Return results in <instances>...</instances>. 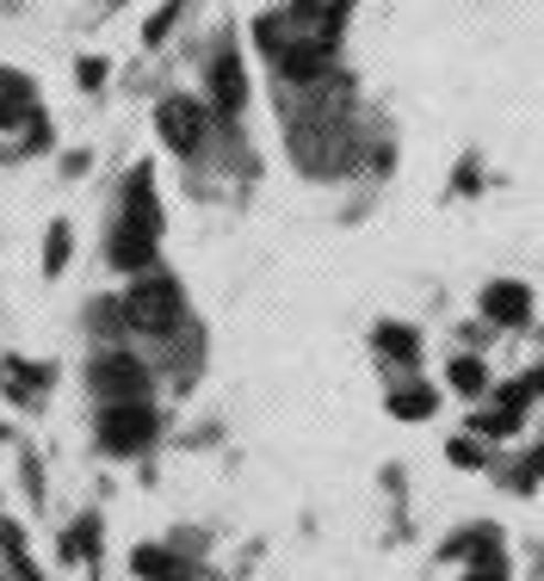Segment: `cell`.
<instances>
[{"mask_svg": "<svg viewBox=\"0 0 544 581\" xmlns=\"http://www.w3.org/2000/svg\"><path fill=\"white\" fill-rule=\"evenodd\" d=\"M482 384H489V372H482L477 359H451V390H465V396H477Z\"/></svg>", "mask_w": 544, "mask_h": 581, "instance_id": "7c38bea8", "label": "cell"}, {"mask_svg": "<svg viewBox=\"0 0 544 581\" xmlns=\"http://www.w3.org/2000/svg\"><path fill=\"white\" fill-rule=\"evenodd\" d=\"M63 267H68V223H50V241H44V272L56 279Z\"/></svg>", "mask_w": 544, "mask_h": 581, "instance_id": "8fae6325", "label": "cell"}, {"mask_svg": "<svg viewBox=\"0 0 544 581\" xmlns=\"http://www.w3.org/2000/svg\"><path fill=\"white\" fill-rule=\"evenodd\" d=\"M180 310H186V298H180V284H173L168 272L137 279L130 284V298L118 303V315H125L130 329H142V334H173L180 329Z\"/></svg>", "mask_w": 544, "mask_h": 581, "instance_id": "6da1fadb", "label": "cell"}, {"mask_svg": "<svg viewBox=\"0 0 544 581\" xmlns=\"http://www.w3.org/2000/svg\"><path fill=\"white\" fill-rule=\"evenodd\" d=\"M168 581H180V575H168Z\"/></svg>", "mask_w": 544, "mask_h": 581, "instance_id": "ffe728a7", "label": "cell"}, {"mask_svg": "<svg viewBox=\"0 0 544 581\" xmlns=\"http://www.w3.org/2000/svg\"><path fill=\"white\" fill-rule=\"evenodd\" d=\"M482 310H489V322H501V329H520V322H532V291L513 284V279H495L482 291Z\"/></svg>", "mask_w": 544, "mask_h": 581, "instance_id": "52a82bcc", "label": "cell"}, {"mask_svg": "<svg viewBox=\"0 0 544 581\" xmlns=\"http://www.w3.org/2000/svg\"><path fill=\"white\" fill-rule=\"evenodd\" d=\"M25 118H32V106H25V99H7V94H0V130L25 125Z\"/></svg>", "mask_w": 544, "mask_h": 581, "instance_id": "2e32d148", "label": "cell"}, {"mask_svg": "<svg viewBox=\"0 0 544 581\" xmlns=\"http://www.w3.org/2000/svg\"><path fill=\"white\" fill-rule=\"evenodd\" d=\"M520 415H526V409H508V402H501V409L477 415V427H482V433H513V427H520Z\"/></svg>", "mask_w": 544, "mask_h": 581, "instance_id": "4fadbf2b", "label": "cell"}, {"mask_svg": "<svg viewBox=\"0 0 544 581\" xmlns=\"http://www.w3.org/2000/svg\"><path fill=\"white\" fill-rule=\"evenodd\" d=\"M211 99H217L223 118H235V111L248 106V75H242V63H235V50L223 44L217 63H211Z\"/></svg>", "mask_w": 544, "mask_h": 581, "instance_id": "8992f818", "label": "cell"}, {"mask_svg": "<svg viewBox=\"0 0 544 581\" xmlns=\"http://www.w3.org/2000/svg\"><path fill=\"white\" fill-rule=\"evenodd\" d=\"M434 409H439V390H434V384H408V390L390 396V415H396V421H427Z\"/></svg>", "mask_w": 544, "mask_h": 581, "instance_id": "9c48e42d", "label": "cell"}, {"mask_svg": "<svg viewBox=\"0 0 544 581\" xmlns=\"http://www.w3.org/2000/svg\"><path fill=\"white\" fill-rule=\"evenodd\" d=\"M377 353H390V359H403V365H415L420 359V341H415V329H403V322H377Z\"/></svg>", "mask_w": 544, "mask_h": 581, "instance_id": "30bf717a", "label": "cell"}, {"mask_svg": "<svg viewBox=\"0 0 544 581\" xmlns=\"http://www.w3.org/2000/svg\"><path fill=\"white\" fill-rule=\"evenodd\" d=\"M526 384H532V390H544V377H526Z\"/></svg>", "mask_w": 544, "mask_h": 581, "instance_id": "d6986e66", "label": "cell"}, {"mask_svg": "<svg viewBox=\"0 0 544 581\" xmlns=\"http://www.w3.org/2000/svg\"><path fill=\"white\" fill-rule=\"evenodd\" d=\"M0 94H7V99H25V106H32V80L13 75V68H0Z\"/></svg>", "mask_w": 544, "mask_h": 581, "instance_id": "9a60e30c", "label": "cell"}, {"mask_svg": "<svg viewBox=\"0 0 544 581\" xmlns=\"http://www.w3.org/2000/svg\"><path fill=\"white\" fill-rule=\"evenodd\" d=\"M451 464H458V471H470V464H482V452L470 440H451Z\"/></svg>", "mask_w": 544, "mask_h": 581, "instance_id": "e0dca14e", "label": "cell"}, {"mask_svg": "<svg viewBox=\"0 0 544 581\" xmlns=\"http://www.w3.org/2000/svg\"><path fill=\"white\" fill-rule=\"evenodd\" d=\"M156 236L161 229H142V223H118V229H111V267L118 272H149L156 267Z\"/></svg>", "mask_w": 544, "mask_h": 581, "instance_id": "5b68a950", "label": "cell"}, {"mask_svg": "<svg viewBox=\"0 0 544 581\" xmlns=\"http://www.w3.org/2000/svg\"><path fill=\"white\" fill-rule=\"evenodd\" d=\"M156 440V409L142 402V396H130V402H106L99 409V445L118 458L142 452V445Z\"/></svg>", "mask_w": 544, "mask_h": 581, "instance_id": "7a4b0ae2", "label": "cell"}, {"mask_svg": "<svg viewBox=\"0 0 544 581\" xmlns=\"http://www.w3.org/2000/svg\"><path fill=\"white\" fill-rule=\"evenodd\" d=\"M156 125H161V137H168L180 155H192V149L204 142V106L199 99H186V94H173V99H161Z\"/></svg>", "mask_w": 544, "mask_h": 581, "instance_id": "277c9868", "label": "cell"}, {"mask_svg": "<svg viewBox=\"0 0 544 581\" xmlns=\"http://www.w3.org/2000/svg\"><path fill=\"white\" fill-rule=\"evenodd\" d=\"M75 80H81V87H99V80H106V63H99V56H87V63L75 68Z\"/></svg>", "mask_w": 544, "mask_h": 581, "instance_id": "ac0fdd59", "label": "cell"}, {"mask_svg": "<svg viewBox=\"0 0 544 581\" xmlns=\"http://www.w3.org/2000/svg\"><path fill=\"white\" fill-rule=\"evenodd\" d=\"M87 384H94L99 402H130V396L149 390V372H142L130 353H99L94 372H87Z\"/></svg>", "mask_w": 544, "mask_h": 581, "instance_id": "3957f363", "label": "cell"}, {"mask_svg": "<svg viewBox=\"0 0 544 581\" xmlns=\"http://www.w3.org/2000/svg\"><path fill=\"white\" fill-rule=\"evenodd\" d=\"M137 569H142V575H168L173 557H168V550H156V545H142V550H137Z\"/></svg>", "mask_w": 544, "mask_h": 581, "instance_id": "5bb4252c", "label": "cell"}, {"mask_svg": "<svg viewBox=\"0 0 544 581\" xmlns=\"http://www.w3.org/2000/svg\"><path fill=\"white\" fill-rule=\"evenodd\" d=\"M273 68H279L285 80H316L328 68V37L316 32V37H303V44H285L279 56H273Z\"/></svg>", "mask_w": 544, "mask_h": 581, "instance_id": "ba28073f", "label": "cell"}]
</instances>
